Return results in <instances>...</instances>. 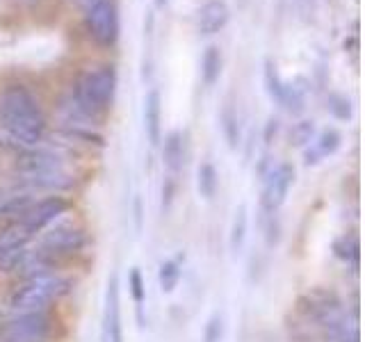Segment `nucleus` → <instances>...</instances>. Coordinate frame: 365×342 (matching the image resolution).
<instances>
[{
	"instance_id": "22",
	"label": "nucleus",
	"mask_w": 365,
	"mask_h": 342,
	"mask_svg": "<svg viewBox=\"0 0 365 342\" xmlns=\"http://www.w3.org/2000/svg\"><path fill=\"white\" fill-rule=\"evenodd\" d=\"M334 251H336V256L342 258L345 262H359V239L354 235L340 237L334 244Z\"/></svg>"
},
{
	"instance_id": "16",
	"label": "nucleus",
	"mask_w": 365,
	"mask_h": 342,
	"mask_svg": "<svg viewBox=\"0 0 365 342\" xmlns=\"http://www.w3.org/2000/svg\"><path fill=\"white\" fill-rule=\"evenodd\" d=\"M338 146H340V133L334 130V128L322 130V133H319V137H317L315 146H313V151L306 153V165H315V162H319V157L336 153Z\"/></svg>"
},
{
	"instance_id": "10",
	"label": "nucleus",
	"mask_w": 365,
	"mask_h": 342,
	"mask_svg": "<svg viewBox=\"0 0 365 342\" xmlns=\"http://www.w3.org/2000/svg\"><path fill=\"white\" fill-rule=\"evenodd\" d=\"M16 169L21 178L39 176V174H51V171L64 169V162L55 153L41 151V148H28L26 153H21L16 157Z\"/></svg>"
},
{
	"instance_id": "2",
	"label": "nucleus",
	"mask_w": 365,
	"mask_h": 342,
	"mask_svg": "<svg viewBox=\"0 0 365 342\" xmlns=\"http://www.w3.org/2000/svg\"><path fill=\"white\" fill-rule=\"evenodd\" d=\"M117 83H119V78H117V71H114V66L87 68L76 83L73 103L94 119L96 114L106 112L112 105L114 94H117Z\"/></svg>"
},
{
	"instance_id": "24",
	"label": "nucleus",
	"mask_w": 365,
	"mask_h": 342,
	"mask_svg": "<svg viewBox=\"0 0 365 342\" xmlns=\"http://www.w3.org/2000/svg\"><path fill=\"white\" fill-rule=\"evenodd\" d=\"M180 279V269L174 260H167L163 262V267H160V285H163L165 292H171L176 288V283Z\"/></svg>"
},
{
	"instance_id": "6",
	"label": "nucleus",
	"mask_w": 365,
	"mask_h": 342,
	"mask_svg": "<svg viewBox=\"0 0 365 342\" xmlns=\"http://www.w3.org/2000/svg\"><path fill=\"white\" fill-rule=\"evenodd\" d=\"M294 180V167L288 162H281L277 167H269V171L262 176V210L265 212H274L277 208H281L285 197H288V190Z\"/></svg>"
},
{
	"instance_id": "8",
	"label": "nucleus",
	"mask_w": 365,
	"mask_h": 342,
	"mask_svg": "<svg viewBox=\"0 0 365 342\" xmlns=\"http://www.w3.org/2000/svg\"><path fill=\"white\" fill-rule=\"evenodd\" d=\"M66 210H68V201L66 199H62V197H46L41 201H34L30 208L21 214V222L26 224L34 235H37L48 224H53L57 217L64 214Z\"/></svg>"
},
{
	"instance_id": "3",
	"label": "nucleus",
	"mask_w": 365,
	"mask_h": 342,
	"mask_svg": "<svg viewBox=\"0 0 365 342\" xmlns=\"http://www.w3.org/2000/svg\"><path fill=\"white\" fill-rule=\"evenodd\" d=\"M68 290H71V281L68 279L57 276V274H43V276L23 281V285H19L14 294H11L9 306H11V311H16V313L41 311L43 306L60 299Z\"/></svg>"
},
{
	"instance_id": "9",
	"label": "nucleus",
	"mask_w": 365,
	"mask_h": 342,
	"mask_svg": "<svg viewBox=\"0 0 365 342\" xmlns=\"http://www.w3.org/2000/svg\"><path fill=\"white\" fill-rule=\"evenodd\" d=\"M87 242V235L83 228L78 226H55L41 237V249L48 251L51 256L55 254H73L80 251Z\"/></svg>"
},
{
	"instance_id": "13",
	"label": "nucleus",
	"mask_w": 365,
	"mask_h": 342,
	"mask_svg": "<svg viewBox=\"0 0 365 342\" xmlns=\"http://www.w3.org/2000/svg\"><path fill=\"white\" fill-rule=\"evenodd\" d=\"M163 162L167 167L169 174H178L185 162V137L178 130L169 133L165 137V146H163Z\"/></svg>"
},
{
	"instance_id": "20",
	"label": "nucleus",
	"mask_w": 365,
	"mask_h": 342,
	"mask_svg": "<svg viewBox=\"0 0 365 342\" xmlns=\"http://www.w3.org/2000/svg\"><path fill=\"white\" fill-rule=\"evenodd\" d=\"M283 80L277 71V64H274L272 60H265V87H267V94L281 103V96H283Z\"/></svg>"
},
{
	"instance_id": "7",
	"label": "nucleus",
	"mask_w": 365,
	"mask_h": 342,
	"mask_svg": "<svg viewBox=\"0 0 365 342\" xmlns=\"http://www.w3.org/2000/svg\"><path fill=\"white\" fill-rule=\"evenodd\" d=\"M101 342H123L121 328V304H119V279L112 276L106 290V308H103Z\"/></svg>"
},
{
	"instance_id": "5",
	"label": "nucleus",
	"mask_w": 365,
	"mask_h": 342,
	"mask_svg": "<svg viewBox=\"0 0 365 342\" xmlns=\"http://www.w3.org/2000/svg\"><path fill=\"white\" fill-rule=\"evenodd\" d=\"M3 338L7 342H48L53 338V319L41 311L19 313L5 324Z\"/></svg>"
},
{
	"instance_id": "14",
	"label": "nucleus",
	"mask_w": 365,
	"mask_h": 342,
	"mask_svg": "<svg viewBox=\"0 0 365 342\" xmlns=\"http://www.w3.org/2000/svg\"><path fill=\"white\" fill-rule=\"evenodd\" d=\"M32 203V190L0 187V214H23Z\"/></svg>"
},
{
	"instance_id": "19",
	"label": "nucleus",
	"mask_w": 365,
	"mask_h": 342,
	"mask_svg": "<svg viewBox=\"0 0 365 342\" xmlns=\"http://www.w3.org/2000/svg\"><path fill=\"white\" fill-rule=\"evenodd\" d=\"M247 224H249L247 208H245V205H240V208L235 210L233 224H231V249H233V251H240V249H242L245 237H247Z\"/></svg>"
},
{
	"instance_id": "17",
	"label": "nucleus",
	"mask_w": 365,
	"mask_h": 342,
	"mask_svg": "<svg viewBox=\"0 0 365 342\" xmlns=\"http://www.w3.org/2000/svg\"><path fill=\"white\" fill-rule=\"evenodd\" d=\"M222 64H224V60H222L220 46H208L201 57V78H203L205 87H212L217 80H220Z\"/></svg>"
},
{
	"instance_id": "12",
	"label": "nucleus",
	"mask_w": 365,
	"mask_h": 342,
	"mask_svg": "<svg viewBox=\"0 0 365 342\" xmlns=\"http://www.w3.org/2000/svg\"><path fill=\"white\" fill-rule=\"evenodd\" d=\"M144 128L148 135V142L153 146L160 144V135H163V100H160V91L151 89L144 100Z\"/></svg>"
},
{
	"instance_id": "11",
	"label": "nucleus",
	"mask_w": 365,
	"mask_h": 342,
	"mask_svg": "<svg viewBox=\"0 0 365 342\" xmlns=\"http://www.w3.org/2000/svg\"><path fill=\"white\" fill-rule=\"evenodd\" d=\"M228 19H231V9L224 0H205L197 9V30L210 37V34H217L226 28Z\"/></svg>"
},
{
	"instance_id": "26",
	"label": "nucleus",
	"mask_w": 365,
	"mask_h": 342,
	"mask_svg": "<svg viewBox=\"0 0 365 342\" xmlns=\"http://www.w3.org/2000/svg\"><path fill=\"white\" fill-rule=\"evenodd\" d=\"M222 333H224L222 317H220V315L210 317V322L205 324V333H203V340H205V342H220V340H222Z\"/></svg>"
},
{
	"instance_id": "4",
	"label": "nucleus",
	"mask_w": 365,
	"mask_h": 342,
	"mask_svg": "<svg viewBox=\"0 0 365 342\" xmlns=\"http://www.w3.org/2000/svg\"><path fill=\"white\" fill-rule=\"evenodd\" d=\"M87 30L101 46H114L119 39L121 23L114 0H83Z\"/></svg>"
},
{
	"instance_id": "1",
	"label": "nucleus",
	"mask_w": 365,
	"mask_h": 342,
	"mask_svg": "<svg viewBox=\"0 0 365 342\" xmlns=\"http://www.w3.org/2000/svg\"><path fill=\"white\" fill-rule=\"evenodd\" d=\"M0 130L23 148H37L43 142L46 117L30 89L9 85L0 94Z\"/></svg>"
},
{
	"instance_id": "28",
	"label": "nucleus",
	"mask_w": 365,
	"mask_h": 342,
	"mask_svg": "<svg viewBox=\"0 0 365 342\" xmlns=\"http://www.w3.org/2000/svg\"><path fill=\"white\" fill-rule=\"evenodd\" d=\"M277 133H279V119H269L265 125V144H272Z\"/></svg>"
},
{
	"instance_id": "25",
	"label": "nucleus",
	"mask_w": 365,
	"mask_h": 342,
	"mask_svg": "<svg viewBox=\"0 0 365 342\" xmlns=\"http://www.w3.org/2000/svg\"><path fill=\"white\" fill-rule=\"evenodd\" d=\"M329 110L338 119H349L351 117V103H349V98L340 96V94H331L329 96Z\"/></svg>"
},
{
	"instance_id": "23",
	"label": "nucleus",
	"mask_w": 365,
	"mask_h": 342,
	"mask_svg": "<svg viewBox=\"0 0 365 342\" xmlns=\"http://www.w3.org/2000/svg\"><path fill=\"white\" fill-rule=\"evenodd\" d=\"M313 135H315V123L313 121H299L292 125L290 130V144L292 146H306L313 142Z\"/></svg>"
},
{
	"instance_id": "27",
	"label": "nucleus",
	"mask_w": 365,
	"mask_h": 342,
	"mask_svg": "<svg viewBox=\"0 0 365 342\" xmlns=\"http://www.w3.org/2000/svg\"><path fill=\"white\" fill-rule=\"evenodd\" d=\"M128 281H130V294H133L135 304H142L144 301V281H142L140 269H133Z\"/></svg>"
},
{
	"instance_id": "29",
	"label": "nucleus",
	"mask_w": 365,
	"mask_h": 342,
	"mask_svg": "<svg viewBox=\"0 0 365 342\" xmlns=\"http://www.w3.org/2000/svg\"><path fill=\"white\" fill-rule=\"evenodd\" d=\"M165 3H167V0H155V5H158V7H165Z\"/></svg>"
},
{
	"instance_id": "21",
	"label": "nucleus",
	"mask_w": 365,
	"mask_h": 342,
	"mask_svg": "<svg viewBox=\"0 0 365 342\" xmlns=\"http://www.w3.org/2000/svg\"><path fill=\"white\" fill-rule=\"evenodd\" d=\"M222 128H224L228 146L235 148L237 146V140H240V130H237V114H235L233 105H226L224 108V112H222Z\"/></svg>"
},
{
	"instance_id": "18",
	"label": "nucleus",
	"mask_w": 365,
	"mask_h": 342,
	"mask_svg": "<svg viewBox=\"0 0 365 342\" xmlns=\"http://www.w3.org/2000/svg\"><path fill=\"white\" fill-rule=\"evenodd\" d=\"M197 185H199V194L203 199H212L217 194V185H220V176H217V169L210 162H203L199 167L197 174Z\"/></svg>"
},
{
	"instance_id": "15",
	"label": "nucleus",
	"mask_w": 365,
	"mask_h": 342,
	"mask_svg": "<svg viewBox=\"0 0 365 342\" xmlns=\"http://www.w3.org/2000/svg\"><path fill=\"white\" fill-rule=\"evenodd\" d=\"M32 237L34 233L21 219L11 222L9 226H5L3 231H0V254H5V251H11V249L28 247Z\"/></svg>"
}]
</instances>
